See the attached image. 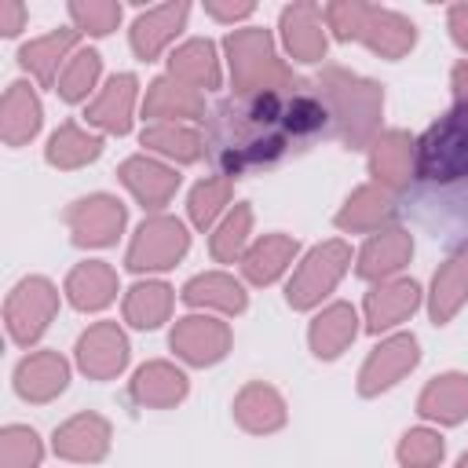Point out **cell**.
<instances>
[{
	"instance_id": "obj_1",
	"label": "cell",
	"mask_w": 468,
	"mask_h": 468,
	"mask_svg": "<svg viewBox=\"0 0 468 468\" xmlns=\"http://www.w3.org/2000/svg\"><path fill=\"white\" fill-rule=\"evenodd\" d=\"M314 80L300 91H267L249 99H227L212 113V139L208 154L219 165V176L238 179L241 172L278 165L292 143L318 135L329 121V110Z\"/></svg>"
},
{
	"instance_id": "obj_2",
	"label": "cell",
	"mask_w": 468,
	"mask_h": 468,
	"mask_svg": "<svg viewBox=\"0 0 468 468\" xmlns=\"http://www.w3.org/2000/svg\"><path fill=\"white\" fill-rule=\"evenodd\" d=\"M314 91L322 95L333 132L344 143V150H369L373 139L380 135L384 84L347 66H325L314 80Z\"/></svg>"
},
{
	"instance_id": "obj_3",
	"label": "cell",
	"mask_w": 468,
	"mask_h": 468,
	"mask_svg": "<svg viewBox=\"0 0 468 468\" xmlns=\"http://www.w3.org/2000/svg\"><path fill=\"white\" fill-rule=\"evenodd\" d=\"M223 55H227V66H230L234 99L267 95V91H300V88L311 84V80L296 77L292 66H285L278 58L274 37L263 26H241V29L227 33Z\"/></svg>"
},
{
	"instance_id": "obj_4",
	"label": "cell",
	"mask_w": 468,
	"mask_h": 468,
	"mask_svg": "<svg viewBox=\"0 0 468 468\" xmlns=\"http://www.w3.org/2000/svg\"><path fill=\"white\" fill-rule=\"evenodd\" d=\"M417 176L439 186L468 179V106H453L424 128L417 139Z\"/></svg>"
},
{
	"instance_id": "obj_5",
	"label": "cell",
	"mask_w": 468,
	"mask_h": 468,
	"mask_svg": "<svg viewBox=\"0 0 468 468\" xmlns=\"http://www.w3.org/2000/svg\"><path fill=\"white\" fill-rule=\"evenodd\" d=\"M351 267V245L340 238L318 241L314 249H307L296 260L292 278L285 282V303L292 311H314L322 307V300L340 285V278Z\"/></svg>"
},
{
	"instance_id": "obj_6",
	"label": "cell",
	"mask_w": 468,
	"mask_h": 468,
	"mask_svg": "<svg viewBox=\"0 0 468 468\" xmlns=\"http://www.w3.org/2000/svg\"><path fill=\"white\" fill-rule=\"evenodd\" d=\"M186 252H190L186 223L179 216L154 212L135 227L132 241H128V252H124V267L132 274H157V271L176 267Z\"/></svg>"
},
{
	"instance_id": "obj_7",
	"label": "cell",
	"mask_w": 468,
	"mask_h": 468,
	"mask_svg": "<svg viewBox=\"0 0 468 468\" xmlns=\"http://www.w3.org/2000/svg\"><path fill=\"white\" fill-rule=\"evenodd\" d=\"M58 314V285L44 274H26L4 300V325L18 347H33Z\"/></svg>"
},
{
	"instance_id": "obj_8",
	"label": "cell",
	"mask_w": 468,
	"mask_h": 468,
	"mask_svg": "<svg viewBox=\"0 0 468 468\" xmlns=\"http://www.w3.org/2000/svg\"><path fill=\"white\" fill-rule=\"evenodd\" d=\"M62 219L77 249H110L128 223V205L106 190H95V194L69 201Z\"/></svg>"
},
{
	"instance_id": "obj_9",
	"label": "cell",
	"mask_w": 468,
	"mask_h": 468,
	"mask_svg": "<svg viewBox=\"0 0 468 468\" xmlns=\"http://www.w3.org/2000/svg\"><path fill=\"white\" fill-rule=\"evenodd\" d=\"M168 347L176 351L179 362L205 369V366H216V362H223L230 355L234 333H230V325L219 314L194 311V314L176 318V325L168 333Z\"/></svg>"
},
{
	"instance_id": "obj_10",
	"label": "cell",
	"mask_w": 468,
	"mask_h": 468,
	"mask_svg": "<svg viewBox=\"0 0 468 468\" xmlns=\"http://www.w3.org/2000/svg\"><path fill=\"white\" fill-rule=\"evenodd\" d=\"M417 366H420V340L413 333H391L366 355L358 369V395L377 399L391 391L399 380H406Z\"/></svg>"
},
{
	"instance_id": "obj_11",
	"label": "cell",
	"mask_w": 468,
	"mask_h": 468,
	"mask_svg": "<svg viewBox=\"0 0 468 468\" xmlns=\"http://www.w3.org/2000/svg\"><path fill=\"white\" fill-rule=\"evenodd\" d=\"M132 344L121 322H91L77 344H73V362L88 380H117L128 369Z\"/></svg>"
},
{
	"instance_id": "obj_12",
	"label": "cell",
	"mask_w": 468,
	"mask_h": 468,
	"mask_svg": "<svg viewBox=\"0 0 468 468\" xmlns=\"http://www.w3.org/2000/svg\"><path fill=\"white\" fill-rule=\"evenodd\" d=\"M117 179L124 183V190H128L150 216L161 212V208L176 197V190H179V183H183V176H179L176 165H168V161H161V157H150V154H132V157H124L121 168H117Z\"/></svg>"
},
{
	"instance_id": "obj_13",
	"label": "cell",
	"mask_w": 468,
	"mask_h": 468,
	"mask_svg": "<svg viewBox=\"0 0 468 468\" xmlns=\"http://www.w3.org/2000/svg\"><path fill=\"white\" fill-rule=\"evenodd\" d=\"M110 442H113V428L102 413H73L66 417L55 431H51V450L58 461H69V464H99L106 453H110Z\"/></svg>"
},
{
	"instance_id": "obj_14",
	"label": "cell",
	"mask_w": 468,
	"mask_h": 468,
	"mask_svg": "<svg viewBox=\"0 0 468 468\" xmlns=\"http://www.w3.org/2000/svg\"><path fill=\"white\" fill-rule=\"evenodd\" d=\"M278 33H282V44L289 51L292 62H303V66H314L325 58L329 51V26H325V15L318 4L311 0H296L289 7H282L278 15Z\"/></svg>"
},
{
	"instance_id": "obj_15",
	"label": "cell",
	"mask_w": 468,
	"mask_h": 468,
	"mask_svg": "<svg viewBox=\"0 0 468 468\" xmlns=\"http://www.w3.org/2000/svg\"><path fill=\"white\" fill-rule=\"evenodd\" d=\"M420 300H424V289L413 278H402L399 274V278L377 282L366 292V300H362V325H366V333L380 336V333L410 322L413 311L420 307Z\"/></svg>"
},
{
	"instance_id": "obj_16",
	"label": "cell",
	"mask_w": 468,
	"mask_h": 468,
	"mask_svg": "<svg viewBox=\"0 0 468 468\" xmlns=\"http://www.w3.org/2000/svg\"><path fill=\"white\" fill-rule=\"evenodd\" d=\"M369 176L377 186L402 194L417 179V135L406 128H388L369 146Z\"/></svg>"
},
{
	"instance_id": "obj_17",
	"label": "cell",
	"mask_w": 468,
	"mask_h": 468,
	"mask_svg": "<svg viewBox=\"0 0 468 468\" xmlns=\"http://www.w3.org/2000/svg\"><path fill=\"white\" fill-rule=\"evenodd\" d=\"M135 102H139V77L135 73H113L106 77V84L99 88V95L88 102L84 121L95 132L106 135H128L132 132V117H135Z\"/></svg>"
},
{
	"instance_id": "obj_18",
	"label": "cell",
	"mask_w": 468,
	"mask_h": 468,
	"mask_svg": "<svg viewBox=\"0 0 468 468\" xmlns=\"http://www.w3.org/2000/svg\"><path fill=\"white\" fill-rule=\"evenodd\" d=\"M11 380H15V395L22 402L44 406V402H55L69 388V362L55 347H40V351H29L15 366Z\"/></svg>"
},
{
	"instance_id": "obj_19",
	"label": "cell",
	"mask_w": 468,
	"mask_h": 468,
	"mask_svg": "<svg viewBox=\"0 0 468 468\" xmlns=\"http://www.w3.org/2000/svg\"><path fill=\"white\" fill-rule=\"evenodd\" d=\"M186 395H190V377L168 358L143 362L128 380V399L143 410H176Z\"/></svg>"
},
{
	"instance_id": "obj_20",
	"label": "cell",
	"mask_w": 468,
	"mask_h": 468,
	"mask_svg": "<svg viewBox=\"0 0 468 468\" xmlns=\"http://www.w3.org/2000/svg\"><path fill=\"white\" fill-rule=\"evenodd\" d=\"M186 18H190V4L186 0H172V4H157V7L139 11L132 29H128V44H132L135 58L154 62L186 29Z\"/></svg>"
},
{
	"instance_id": "obj_21",
	"label": "cell",
	"mask_w": 468,
	"mask_h": 468,
	"mask_svg": "<svg viewBox=\"0 0 468 468\" xmlns=\"http://www.w3.org/2000/svg\"><path fill=\"white\" fill-rule=\"evenodd\" d=\"M358 44H366L373 55L399 62L417 48V26L410 15L395 11V7H380V4H366V18L358 29Z\"/></svg>"
},
{
	"instance_id": "obj_22",
	"label": "cell",
	"mask_w": 468,
	"mask_h": 468,
	"mask_svg": "<svg viewBox=\"0 0 468 468\" xmlns=\"http://www.w3.org/2000/svg\"><path fill=\"white\" fill-rule=\"evenodd\" d=\"M413 260V234L406 227H384L366 238V245L355 256V274L366 282H388L399 278L402 267Z\"/></svg>"
},
{
	"instance_id": "obj_23",
	"label": "cell",
	"mask_w": 468,
	"mask_h": 468,
	"mask_svg": "<svg viewBox=\"0 0 468 468\" xmlns=\"http://www.w3.org/2000/svg\"><path fill=\"white\" fill-rule=\"evenodd\" d=\"M77 40H80V33H77L73 26H62V29H51V33H44V37L26 40L15 58H18V66H22L40 88H55L58 77H62V69H66V62H69L73 51L80 48Z\"/></svg>"
},
{
	"instance_id": "obj_24",
	"label": "cell",
	"mask_w": 468,
	"mask_h": 468,
	"mask_svg": "<svg viewBox=\"0 0 468 468\" xmlns=\"http://www.w3.org/2000/svg\"><path fill=\"white\" fill-rule=\"evenodd\" d=\"M234 424L249 435H274L285 428L289 420V406L282 399V391L267 380H249L238 395H234Z\"/></svg>"
},
{
	"instance_id": "obj_25",
	"label": "cell",
	"mask_w": 468,
	"mask_h": 468,
	"mask_svg": "<svg viewBox=\"0 0 468 468\" xmlns=\"http://www.w3.org/2000/svg\"><path fill=\"white\" fill-rule=\"evenodd\" d=\"M143 117L150 124H190L205 121V95L179 84L176 77H154L143 95Z\"/></svg>"
},
{
	"instance_id": "obj_26",
	"label": "cell",
	"mask_w": 468,
	"mask_h": 468,
	"mask_svg": "<svg viewBox=\"0 0 468 468\" xmlns=\"http://www.w3.org/2000/svg\"><path fill=\"white\" fill-rule=\"evenodd\" d=\"M358 329H362L358 311L347 300H333V303H325L311 318V325H307V347H311V355L318 362H333V358H340L355 344Z\"/></svg>"
},
{
	"instance_id": "obj_27",
	"label": "cell",
	"mask_w": 468,
	"mask_h": 468,
	"mask_svg": "<svg viewBox=\"0 0 468 468\" xmlns=\"http://www.w3.org/2000/svg\"><path fill=\"white\" fill-rule=\"evenodd\" d=\"M395 194L377 186V183H366V186H355L344 205L336 208L333 223L344 230V234H377L384 227H391L395 219Z\"/></svg>"
},
{
	"instance_id": "obj_28",
	"label": "cell",
	"mask_w": 468,
	"mask_h": 468,
	"mask_svg": "<svg viewBox=\"0 0 468 468\" xmlns=\"http://www.w3.org/2000/svg\"><path fill=\"white\" fill-rule=\"evenodd\" d=\"M44 124V106H40V95L29 80H11L4 88V99H0V139L4 146H26L37 139Z\"/></svg>"
},
{
	"instance_id": "obj_29",
	"label": "cell",
	"mask_w": 468,
	"mask_h": 468,
	"mask_svg": "<svg viewBox=\"0 0 468 468\" xmlns=\"http://www.w3.org/2000/svg\"><path fill=\"white\" fill-rule=\"evenodd\" d=\"M464 303H468V245H457L431 274L428 314L435 325H450Z\"/></svg>"
},
{
	"instance_id": "obj_30",
	"label": "cell",
	"mask_w": 468,
	"mask_h": 468,
	"mask_svg": "<svg viewBox=\"0 0 468 468\" xmlns=\"http://www.w3.org/2000/svg\"><path fill=\"white\" fill-rule=\"evenodd\" d=\"M183 303L205 314H241L249 307L245 285L227 271H201L179 289Z\"/></svg>"
},
{
	"instance_id": "obj_31",
	"label": "cell",
	"mask_w": 468,
	"mask_h": 468,
	"mask_svg": "<svg viewBox=\"0 0 468 468\" xmlns=\"http://www.w3.org/2000/svg\"><path fill=\"white\" fill-rule=\"evenodd\" d=\"M296 256H300V241L292 238V234H282V230H274V234H263V238H256L249 249H245V256H241V278L249 282V285H274L292 263H296Z\"/></svg>"
},
{
	"instance_id": "obj_32",
	"label": "cell",
	"mask_w": 468,
	"mask_h": 468,
	"mask_svg": "<svg viewBox=\"0 0 468 468\" xmlns=\"http://www.w3.org/2000/svg\"><path fill=\"white\" fill-rule=\"evenodd\" d=\"M417 413L442 428L468 420V373L446 369V373L431 377L424 384V391L417 395Z\"/></svg>"
},
{
	"instance_id": "obj_33",
	"label": "cell",
	"mask_w": 468,
	"mask_h": 468,
	"mask_svg": "<svg viewBox=\"0 0 468 468\" xmlns=\"http://www.w3.org/2000/svg\"><path fill=\"white\" fill-rule=\"evenodd\" d=\"M69 307L77 311H102L117 300L121 292V282H117V271L106 263V260H84L77 263L69 274H66V285H62Z\"/></svg>"
},
{
	"instance_id": "obj_34",
	"label": "cell",
	"mask_w": 468,
	"mask_h": 468,
	"mask_svg": "<svg viewBox=\"0 0 468 468\" xmlns=\"http://www.w3.org/2000/svg\"><path fill=\"white\" fill-rule=\"evenodd\" d=\"M168 77H176L179 84L194 88V91H216L223 84V69H219V55L216 44L208 37H190L183 40L172 55H168Z\"/></svg>"
},
{
	"instance_id": "obj_35",
	"label": "cell",
	"mask_w": 468,
	"mask_h": 468,
	"mask_svg": "<svg viewBox=\"0 0 468 468\" xmlns=\"http://www.w3.org/2000/svg\"><path fill=\"white\" fill-rule=\"evenodd\" d=\"M102 135L77 124V121H62L51 135H48V146H44V161L58 172H77L91 161L102 157Z\"/></svg>"
},
{
	"instance_id": "obj_36",
	"label": "cell",
	"mask_w": 468,
	"mask_h": 468,
	"mask_svg": "<svg viewBox=\"0 0 468 468\" xmlns=\"http://www.w3.org/2000/svg\"><path fill=\"white\" fill-rule=\"evenodd\" d=\"M172 307H176V289L161 278H146V282H135L128 292H124V322L132 329H161L168 318H172Z\"/></svg>"
},
{
	"instance_id": "obj_37",
	"label": "cell",
	"mask_w": 468,
	"mask_h": 468,
	"mask_svg": "<svg viewBox=\"0 0 468 468\" xmlns=\"http://www.w3.org/2000/svg\"><path fill=\"white\" fill-rule=\"evenodd\" d=\"M139 143L176 165H197L208 157V143L194 124H146L139 132Z\"/></svg>"
},
{
	"instance_id": "obj_38",
	"label": "cell",
	"mask_w": 468,
	"mask_h": 468,
	"mask_svg": "<svg viewBox=\"0 0 468 468\" xmlns=\"http://www.w3.org/2000/svg\"><path fill=\"white\" fill-rule=\"evenodd\" d=\"M252 205L249 201H238L227 208V216L212 227V238H208V252L216 263H241L245 249L252 245Z\"/></svg>"
},
{
	"instance_id": "obj_39",
	"label": "cell",
	"mask_w": 468,
	"mask_h": 468,
	"mask_svg": "<svg viewBox=\"0 0 468 468\" xmlns=\"http://www.w3.org/2000/svg\"><path fill=\"white\" fill-rule=\"evenodd\" d=\"M230 197H234V179L230 176H205L201 183H194L190 197H186V216L197 230H212L227 208H230Z\"/></svg>"
},
{
	"instance_id": "obj_40",
	"label": "cell",
	"mask_w": 468,
	"mask_h": 468,
	"mask_svg": "<svg viewBox=\"0 0 468 468\" xmlns=\"http://www.w3.org/2000/svg\"><path fill=\"white\" fill-rule=\"evenodd\" d=\"M99 77H102V55H99L95 48H77L73 58L66 62V69H62L55 91H58L62 102H84V99L95 91Z\"/></svg>"
},
{
	"instance_id": "obj_41",
	"label": "cell",
	"mask_w": 468,
	"mask_h": 468,
	"mask_svg": "<svg viewBox=\"0 0 468 468\" xmlns=\"http://www.w3.org/2000/svg\"><path fill=\"white\" fill-rule=\"evenodd\" d=\"M446 457V439L435 428H410L395 446V461L402 468H439Z\"/></svg>"
},
{
	"instance_id": "obj_42",
	"label": "cell",
	"mask_w": 468,
	"mask_h": 468,
	"mask_svg": "<svg viewBox=\"0 0 468 468\" xmlns=\"http://www.w3.org/2000/svg\"><path fill=\"white\" fill-rule=\"evenodd\" d=\"M44 439L29 424H4L0 428V468H40Z\"/></svg>"
},
{
	"instance_id": "obj_43",
	"label": "cell",
	"mask_w": 468,
	"mask_h": 468,
	"mask_svg": "<svg viewBox=\"0 0 468 468\" xmlns=\"http://www.w3.org/2000/svg\"><path fill=\"white\" fill-rule=\"evenodd\" d=\"M66 15L80 37H110L121 26L124 7L117 0H73Z\"/></svg>"
},
{
	"instance_id": "obj_44",
	"label": "cell",
	"mask_w": 468,
	"mask_h": 468,
	"mask_svg": "<svg viewBox=\"0 0 468 468\" xmlns=\"http://www.w3.org/2000/svg\"><path fill=\"white\" fill-rule=\"evenodd\" d=\"M325 15V26L336 40H358V29H362V18H366V4L362 0H333L322 7Z\"/></svg>"
},
{
	"instance_id": "obj_45",
	"label": "cell",
	"mask_w": 468,
	"mask_h": 468,
	"mask_svg": "<svg viewBox=\"0 0 468 468\" xmlns=\"http://www.w3.org/2000/svg\"><path fill=\"white\" fill-rule=\"evenodd\" d=\"M205 15L208 18H216V22H241V18H252L256 15V4H249V0H241V4H234V0H205Z\"/></svg>"
},
{
	"instance_id": "obj_46",
	"label": "cell",
	"mask_w": 468,
	"mask_h": 468,
	"mask_svg": "<svg viewBox=\"0 0 468 468\" xmlns=\"http://www.w3.org/2000/svg\"><path fill=\"white\" fill-rule=\"evenodd\" d=\"M29 22V11L22 0H0V33L4 37H18Z\"/></svg>"
},
{
	"instance_id": "obj_47",
	"label": "cell",
	"mask_w": 468,
	"mask_h": 468,
	"mask_svg": "<svg viewBox=\"0 0 468 468\" xmlns=\"http://www.w3.org/2000/svg\"><path fill=\"white\" fill-rule=\"evenodd\" d=\"M446 29H450V40H453L461 51H468V0H464V4H450V11H446Z\"/></svg>"
},
{
	"instance_id": "obj_48",
	"label": "cell",
	"mask_w": 468,
	"mask_h": 468,
	"mask_svg": "<svg viewBox=\"0 0 468 468\" xmlns=\"http://www.w3.org/2000/svg\"><path fill=\"white\" fill-rule=\"evenodd\" d=\"M450 88H453V99L457 106H468V58H461L450 73Z\"/></svg>"
},
{
	"instance_id": "obj_49",
	"label": "cell",
	"mask_w": 468,
	"mask_h": 468,
	"mask_svg": "<svg viewBox=\"0 0 468 468\" xmlns=\"http://www.w3.org/2000/svg\"><path fill=\"white\" fill-rule=\"evenodd\" d=\"M453 468H468V450H464V453L457 457V464H453Z\"/></svg>"
}]
</instances>
